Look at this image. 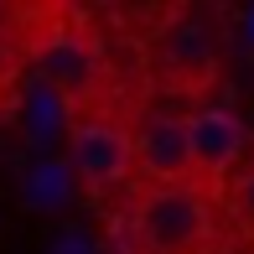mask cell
<instances>
[{"instance_id":"cell-6","label":"cell","mask_w":254,"mask_h":254,"mask_svg":"<svg viewBox=\"0 0 254 254\" xmlns=\"http://www.w3.org/2000/svg\"><path fill=\"white\" fill-rule=\"evenodd\" d=\"M156 57H161L166 73L187 78V83H202V78L218 67V37H213L207 21L182 16V21H171V26L156 37Z\"/></svg>"},{"instance_id":"cell-8","label":"cell","mask_w":254,"mask_h":254,"mask_svg":"<svg viewBox=\"0 0 254 254\" xmlns=\"http://www.w3.org/2000/svg\"><path fill=\"white\" fill-rule=\"evenodd\" d=\"M63 120H67V99L52 94V88L37 78V83L26 88V135H31L37 145H47L52 135L63 130Z\"/></svg>"},{"instance_id":"cell-4","label":"cell","mask_w":254,"mask_h":254,"mask_svg":"<svg viewBox=\"0 0 254 254\" xmlns=\"http://www.w3.org/2000/svg\"><path fill=\"white\" fill-rule=\"evenodd\" d=\"M37 78L52 88V94H63V99L94 88V78H99L94 42H83L78 31H52V37L42 42V52H37Z\"/></svg>"},{"instance_id":"cell-10","label":"cell","mask_w":254,"mask_h":254,"mask_svg":"<svg viewBox=\"0 0 254 254\" xmlns=\"http://www.w3.org/2000/svg\"><path fill=\"white\" fill-rule=\"evenodd\" d=\"M52 254H99L94 234H83V228H63V234L52 239Z\"/></svg>"},{"instance_id":"cell-9","label":"cell","mask_w":254,"mask_h":254,"mask_svg":"<svg viewBox=\"0 0 254 254\" xmlns=\"http://www.w3.org/2000/svg\"><path fill=\"white\" fill-rule=\"evenodd\" d=\"M228 207H234V218L244 228H254V166H244L234 177V192H228Z\"/></svg>"},{"instance_id":"cell-11","label":"cell","mask_w":254,"mask_h":254,"mask_svg":"<svg viewBox=\"0 0 254 254\" xmlns=\"http://www.w3.org/2000/svg\"><path fill=\"white\" fill-rule=\"evenodd\" d=\"M239 26H244V47H249V52H254V5H249V10H244V16H239Z\"/></svg>"},{"instance_id":"cell-2","label":"cell","mask_w":254,"mask_h":254,"mask_svg":"<svg viewBox=\"0 0 254 254\" xmlns=\"http://www.w3.org/2000/svg\"><path fill=\"white\" fill-rule=\"evenodd\" d=\"M67 166H73V177L94 182V187H109V182H120L135 166L130 135L109 120H78L67 130Z\"/></svg>"},{"instance_id":"cell-5","label":"cell","mask_w":254,"mask_h":254,"mask_svg":"<svg viewBox=\"0 0 254 254\" xmlns=\"http://www.w3.org/2000/svg\"><path fill=\"white\" fill-rule=\"evenodd\" d=\"M182 125H187V161L197 171H228L239 156H244V145H249L244 125H239L228 109H197Z\"/></svg>"},{"instance_id":"cell-7","label":"cell","mask_w":254,"mask_h":254,"mask_svg":"<svg viewBox=\"0 0 254 254\" xmlns=\"http://www.w3.org/2000/svg\"><path fill=\"white\" fill-rule=\"evenodd\" d=\"M21 197L31 213H57L73 202V166L67 161H31L21 177Z\"/></svg>"},{"instance_id":"cell-3","label":"cell","mask_w":254,"mask_h":254,"mask_svg":"<svg viewBox=\"0 0 254 254\" xmlns=\"http://www.w3.org/2000/svg\"><path fill=\"white\" fill-rule=\"evenodd\" d=\"M130 156H135V166H140L156 187L182 182L192 171V161H187V125H182L177 114H145L140 130H135V140H130Z\"/></svg>"},{"instance_id":"cell-12","label":"cell","mask_w":254,"mask_h":254,"mask_svg":"<svg viewBox=\"0 0 254 254\" xmlns=\"http://www.w3.org/2000/svg\"><path fill=\"white\" fill-rule=\"evenodd\" d=\"M244 254H254V244H249V249H244Z\"/></svg>"},{"instance_id":"cell-1","label":"cell","mask_w":254,"mask_h":254,"mask_svg":"<svg viewBox=\"0 0 254 254\" xmlns=\"http://www.w3.org/2000/svg\"><path fill=\"white\" fill-rule=\"evenodd\" d=\"M135 239L151 254H187L192 244L207 239V202L197 187H151L135 213Z\"/></svg>"}]
</instances>
